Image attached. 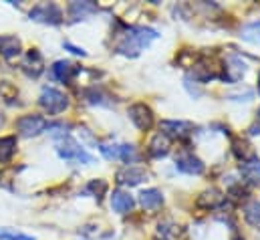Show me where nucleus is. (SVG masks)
I'll list each match as a JSON object with an SVG mask.
<instances>
[{
  "label": "nucleus",
  "instance_id": "1",
  "mask_svg": "<svg viewBox=\"0 0 260 240\" xmlns=\"http://www.w3.org/2000/svg\"><path fill=\"white\" fill-rule=\"evenodd\" d=\"M157 37H159V35H157V31H153V28H147V26H133V28H129V31L125 33V37L117 43L115 51H117L119 55H123V57L135 59V57L141 53V49L149 47Z\"/></svg>",
  "mask_w": 260,
  "mask_h": 240
},
{
  "label": "nucleus",
  "instance_id": "2",
  "mask_svg": "<svg viewBox=\"0 0 260 240\" xmlns=\"http://www.w3.org/2000/svg\"><path fill=\"white\" fill-rule=\"evenodd\" d=\"M57 154H59V158H63L67 162L95 164L93 156L87 154V152L83 149V145H79L73 137H61V139H57Z\"/></svg>",
  "mask_w": 260,
  "mask_h": 240
},
{
  "label": "nucleus",
  "instance_id": "3",
  "mask_svg": "<svg viewBox=\"0 0 260 240\" xmlns=\"http://www.w3.org/2000/svg\"><path fill=\"white\" fill-rule=\"evenodd\" d=\"M39 105L49 113V115H59L69 107V97L63 91L55 87H43L39 95Z\"/></svg>",
  "mask_w": 260,
  "mask_h": 240
},
{
  "label": "nucleus",
  "instance_id": "4",
  "mask_svg": "<svg viewBox=\"0 0 260 240\" xmlns=\"http://www.w3.org/2000/svg\"><path fill=\"white\" fill-rule=\"evenodd\" d=\"M57 127V123H51L47 117L43 115H22L16 121V129H18V135L22 137H37L41 135L43 131L47 129H53Z\"/></svg>",
  "mask_w": 260,
  "mask_h": 240
},
{
  "label": "nucleus",
  "instance_id": "5",
  "mask_svg": "<svg viewBox=\"0 0 260 240\" xmlns=\"http://www.w3.org/2000/svg\"><path fill=\"white\" fill-rule=\"evenodd\" d=\"M28 16H30V20H35V22L53 24V26H57V24L63 22V10H61L57 4H53V2L37 4V6L28 12Z\"/></svg>",
  "mask_w": 260,
  "mask_h": 240
},
{
  "label": "nucleus",
  "instance_id": "6",
  "mask_svg": "<svg viewBox=\"0 0 260 240\" xmlns=\"http://www.w3.org/2000/svg\"><path fill=\"white\" fill-rule=\"evenodd\" d=\"M127 115H129L131 123L139 129V131H147L153 127V111L149 105L145 103H133L129 109H127Z\"/></svg>",
  "mask_w": 260,
  "mask_h": 240
},
{
  "label": "nucleus",
  "instance_id": "7",
  "mask_svg": "<svg viewBox=\"0 0 260 240\" xmlns=\"http://www.w3.org/2000/svg\"><path fill=\"white\" fill-rule=\"evenodd\" d=\"M159 127H161V133L170 139L172 137L174 139H186L194 131V123L184 119H164L159 123Z\"/></svg>",
  "mask_w": 260,
  "mask_h": 240
},
{
  "label": "nucleus",
  "instance_id": "8",
  "mask_svg": "<svg viewBox=\"0 0 260 240\" xmlns=\"http://www.w3.org/2000/svg\"><path fill=\"white\" fill-rule=\"evenodd\" d=\"M204 162L194 156L192 152H180L176 156V170L182 172V174H188V176H200L204 174Z\"/></svg>",
  "mask_w": 260,
  "mask_h": 240
},
{
  "label": "nucleus",
  "instance_id": "9",
  "mask_svg": "<svg viewBox=\"0 0 260 240\" xmlns=\"http://www.w3.org/2000/svg\"><path fill=\"white\" fill-rule=\"evenodd\" d=\"M248 71V65L242 61L240 55H230L226 63H224V75L222 79L228 81V83H238Z\"/></svg>",
  "mask_w": 260,
  "mask_h": 240
},
{
  "label": "nucleus",
  "instance_id": "10",
  "mask_svg": "<svg viewBox=\"0 0 260 240\" xmlns=\"http://www.w3.org/2000/svg\"><path fill=\"white\" fill-rule=\"evenodd\" d=\"M143 180H147V172L141 166H125L117 172V184L119 186H139Z\"/></svg>",
  "mask_w": 260,
  "mask_h": 240
},
{
  "label": "nucleus",
  "instance_id": "11",
  "mask_svg": "<svg viewBox=\"0 0 260 240\" xmlns=\"http://www.w3.org/2000/svg\"><path fill=\"white\" fill-rule=\"evenodd\" d=\"M133 206H135V200H133V196H131L129 192L115 190L111 194V208H113V212H117V214H129L131 210H133Z\"/></svg>",
  "mask_w": 260,
  "mask_h": 240
},
{
  "label": "nucleus",
  "instance_id": "12",
  "mask_svg": "<svg viewBox=\"0 0 260 240\" xmlns=\"http://www.w3.org/2000/svg\"><path fill=\"white\" fill-rule=\"evenodd\" d=\"M224 202H226V196L218 188H210L198 198V206L204 210H216V208L224 206Z\"/></svg>",
  "mask_w": 260,
  "mask_h": 240
},
{
  "label": "nucleus",
  "instance_id": "13",
  "mask_svg": "<svg viewBox=\"0 0 260 240\" xmlns=\"http://www.w3.org/2000/svg\"><path fill=\"white\" fill-rule=\"evenodd\" d=\"M79 67L77 65H73V63H69V61H57L53 67H51V75L57 79V81H61V83H69L73 77H77L79 75Z\"/></svg>",
  "mask_w": 260,
  "mask_h": 240
},
{
  "label": "nucleus",
  "instance_id": "14",
  "mask_svg": "<svg viewBox=\"0 0 260 240\" xmlns=\"http://www.w3.org/2000/svg\"><path fill=\"white\" fill-rule=\"evenodd\" d=\"M43 69H45L43 55H41L37 49L28 51L26 57H24V61H22V71H24L28 77H35V79H37V77L43 73Z\"/></svg>",
  "mask_w": 260,
  "mask_h": 240
},
{
  "label": "nucleus",
  "instance_id": "15",
  "mask_svg": "<svg viewBox=\"0 0 260 240\" xmlns=\"http://www.w3.org/2000/svg\"><path fill=\"white\" fill-rule=\"evenodd\" d=\"M170 147H172V141L170 137H166L164 133H155L153 139L149 141V147H147V154L155 160H161L170 154Z\"/></svg>",
  "mask_w": 260,
  "mask_h": 240
},
{
  "label": "nucleus",
  "instance_id": "16",
  "mask_svg": "<svg viewBox=\"0 0 260 240\" xmlns=\"http://www.w3.org/2000/svg\"><path fill=\"white\" fill-rule=\"evenodd\" d=\"M139 204L143 210H157L164 206V194L157 190V188H147L139 194Z\"/></svg>",
  "mask_w": 260,
  "mask_h": 240
},
{
  "label": "nucleus",
  "instance_id": "17",
  "mask_svg": "<svg viewBox=\"0 0 260 240\" xmlns=\"http://www.w3.org/2000/svg\"><path fill=\"white\" fill-rule=\"evenodd\" d=\"M22 51V45H20V39L14 37V35H2L0 37V55L4 59H14L18 57Z\"/></svg>",
  "mask_w": 260,
  "mask_h": 240
},
{
  "label": "nucleus",
  "instance_id": "18",
  "mask_svg": "<svg viewBox=\"0 0 260 240\" xmlns=\"http://www.w3.org/2000/svg\"><path fill=\"white\" fill-rule=\"evenodd\" d=\"M97 12V4L95 2H71L69 4V16L71 20H85L87 16Z\"/></svg>",
  "mask_w": 260,
  "mask_h": 240
},
{
  "label": "nucleus",
  "instance_id": "19",
  "mask_svg": "<svg viewBox=\"0 0 260 240\" xmlns=\"http://www.w3.org/2000/svg\"><path fill=\"white\" fill-rule=\"evenodd\" d=\"M240 174L242 178L250 184H260V160L254 156L252 160H246L240 164Z\"/></svg>",
  "mask_w": 260,
  "mask_h": 240
},
{
  "label": "nucleus",
  "instance_id": "20",
  "mask_svg": "<svg viewBox=\"0 0 260 240\" xmlns=\"http://www.w3.org/2000/svg\"><path fill=\"white\" fill-rule=\"evenodd\" d=\"M14 154H16V137L14 135L0 137V164H8Z\"/></svg>",
  "mask_w": 260,
  "mask_h": 240
},
{
  "label": "nucleus",
  "instance_id": "21",
  "mask_svg": "<svg viewBox=\"0 0 260 240\" xmlns=\"http://www.w3.org/2000/svg\"><path fill=\"white\" fill-rule=\"evenodd\" d=\"M244 220L254 226V228H260V200H250L246 206H244Z\"/></svg>",
  "mask_w": 260,
  "mask_h": 240
},
{
  "label": "nucleus",
  "instance_id": "22",
  "mask_svg": "<svg viewBox=\"0 0 260 240\" xmlns=\"http://www.w3.org/2000/svg\"><path fill=\"white\" fill-rule=\"evenodd\" d=\"M240 37L252 45H260V20H252V22L244 24L240 31Z\"/></svg>",
  "mask_w": 260,
  "mask_h": 240
},
{
  "label": "nucleus",
  "instance_id": "23",
  "mask_svg": "<svg viewBox=\"0 0 260 240\" xmlns=\"http://www.w3.org/2000/svg\"><path fill=\"white\" fill-rule=\"evenodd\" d=\"M85 97H87V101L89 103H93V105H109L105 99H107V95L101 91V89H97V87H91V89H87L85 91Z\"/></svg>",
  "mask_w": 260,
  "mask_h": 240
},
{
  "label": "nucleus",
  "instance_id": "24",
  "mask_svg": "<svg viewBox=\"0 0 260 240\" xmlns=\"http://www.w3.org/2000/svg\"><path fill=\"white\" fill-rule=\"evenodd\" d=\"M119 160L127 166H133V162L137 160V149L133 145H127V143L119 145Z\"/></svg>",
  "mask_w": 260,
  "mask_h": 240
},
{
  "label": "nucleus",
  "instance_id": "25",
  "mask_svg": "<svg viewBox=\"0 0 260 240\" xmlns=\"http://www.w3.org/2000/svg\"><path fill=\"white\" fill-rule=\"evenodd\" d=\"M0 240H35V236L16 232L12 228H0Z\"/></svg>",
  "mask_w": 260,
  "mask_h": 240
},
{
  "label": "nucleus",
  "instance_id": "26",
  "mask_svg": "<svg viewBox=\"0 0 260 240\" xmlns=\"http://www.w3.org/2000/svg\"><path fill=\"white\" fill-rule=\"evenodd\" d=\"M99 152L103 154V158L107 160H119V145H111V143H101L99 145Z\"/></svg>",
  "mask_w": 260,
  "mask_h": 240
},
{
  "label": "nucleus",
  "instance_id": "27",
  "mask_svg": "<svg viewBox=\"0 0 260 240\" xmlns=\"http://www.w3.org/2000/svg\"><path fill=\"white\" fill-rule=\"evenodd\" d=\"M87 190H91V192L95 194V198H97V200H101V196L107 192V182L105 180H91L89 182V186H87Z\"/></svg>",
  "mask_w": 260,
  "mask_h": 240
},
{
  "label": "nucleus",
  "instance_id": "28",
  "mask_svg": "<svg viewBox=\"0 0 260 240\" xmlns=\"http://www.w3.org/2000/svg\"><path fill=\"white\" fill-rule=\"evenodd\" d=\"M252 95H254V93H252L250 89H246L244 93H230L228 99H230V101H250Z\"/></svg>",
  "mask_w": 260,
  "mask_h": 240
},
{
  "label": "nucleus",
  "instance_id": "29",
  "mask_svg": "<svg viewBox=\"0 0 260 240\" xmlns=\"http://www.w3.org/2000/svg\"><path fill=\"white\" fill-rule=\"evenodd\" d=\"M63 47H65V49H69L73 55H81V57H87L85 49H81V47H75V45H71V43H63Z\"/></svg>",
  "mask_w": 260,
  "mask_h": 240
},
{
  "label": "nucleus",
  "instance_id": "30",
  "mask_svg": "<svg viewBox=\"0 0 260 240\" xmlns=\"http://www.w3.org/2000/svg\"><path fill=\"white\" fill-rule=\"evenodd\" d=\"M250 135H260V119L250 127Z\"/></svg>",
  "mask_w": 260,
  "mask_h": 240
},
{
  "label": "nucleus",
  "instance_id": "31",
  "mask_svg": "<svg viewBox=\"0 0 260 240\" xmlns=\"http://www.w3.org/2000/svg\"><path fill=\"white\" fill-rule=\"evenodd\" d=\"M258 95H260V75H258Z\"/></svg>",
  "mask_w": 260,
  "mask_h": 240
},
{
  "label": "nucleus",
  "instance_id": "32",
  "mask_svg": "<svg viewBox=\"0 0 260 240\" xmlns=\"http://www.w3.org/2000/svg\"><path fill=\"white\" fill-rule=\"evenodd\" d=\"M2 121H4V119H2V115H0V125H2Z\"/></svg>",
  "mask_w": 260,
  "mask_h": 240
},
{
  "label": "nucleus",
  "instance_id": "33",
  "mask_svg": "<svg viewBox=\"0 0 260 240\" xmlns=\"http://www.w3.org/2000/svg\"><path fill=\"white\" fill-rule=\"evenodd\" d=\"M161 240H164V238H161Z\"/></svg>",
  "mask_w": 260,
  "mask_h": 240
}]
</instances>
